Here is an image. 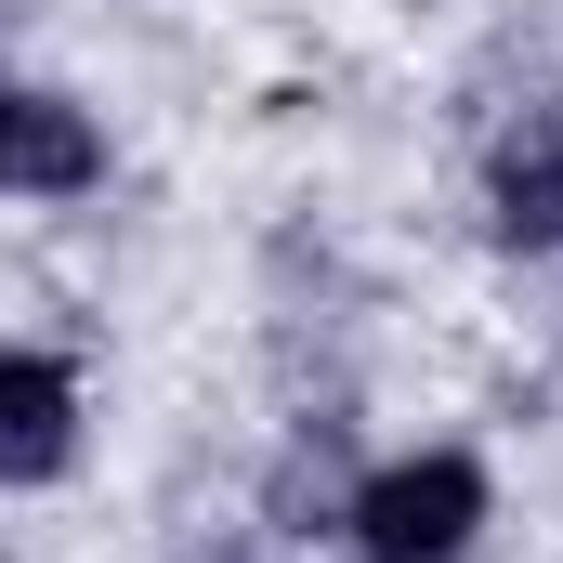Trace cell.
<instances>
[{
	"mask_svg": "<svg viewBox=\"0 0 563 563\" xmlns=\"http://www.w3.org/2000/svg\"><path fill=\"white\" fill-rule=\"evenodd\" d=\"M485 525V459L432 445V459H394L354 485V551L367 563H459Z\"/></svg>",
	"mask_w": 563,
	"mask_h": 563,
	"instance_id": "cell-1",
	"label": "cell"
},
{
	"mask_svg": "<svg viewBox=\"0 0 563 563\" xmlns=\"http://www.w3.org/2000/svg\"><path fill=\"white\" fill-rule=\"evenodd\" d=\"M66 459H79V367L0 354V485H53Z\"/></svg>",
	"mask_w": 563,
	"mask_h": 563,
	"instance_id": "cell-2",
	"label": "cell"
},
{
	"mask_svg": "<svg viewBox=\"0 0 563 563\" xmlns=\"http://www.w3.org/2000/svg\"><path fill=\"white\" fill-rule=\"evenodd\" d=\"M498 236L511 250H563V132L498 157Z\"/></svg>",
	"mask_w": 563,
	"mask_h": 563,
	"instance_id": "cell-4",
	"label": "cell"
},
{
	"mask_svg": "<svg viewBox=\"0 0 563 563\" xmlns=\"http://www.w3.org/2000/svg\"><path fill=\"white\" fill-rule=\"evenodd\" d=\"M106 170V132L66 92H0V197H79Z\"/></svg>",
	"mask_w": 563,
	"mask_h": 563,
	"instance_id": "cell-3",
	"label": "cell"
}]
</instances>
